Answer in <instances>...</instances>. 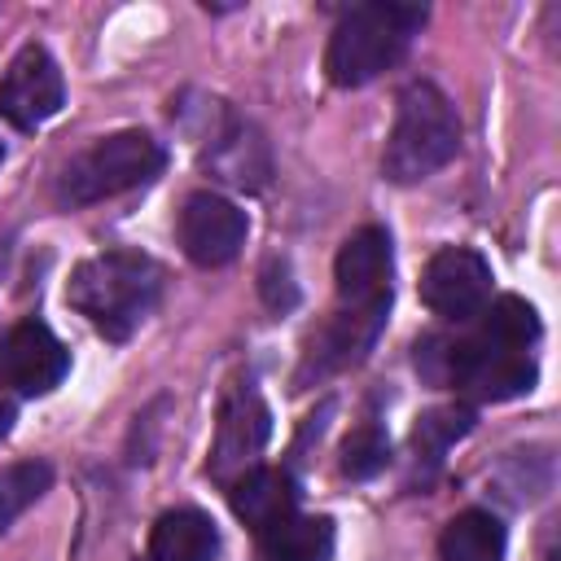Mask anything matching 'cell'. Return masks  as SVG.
I'll list each match as a JSON object with an SVG mask.
<instances>
[{
  "instance_id": "cell-1",
  "label": "cell",
  "mask_w": 561,
  "mask_h": 561,
  "mask_svg": "<svg viewBox=\"0 0 561 561\" xmlns=\"http://www.w3.org/2000/svg\"><path fill=\"white\" fill-rule=\"evenodd\" d=\"M482 324L460 337L443 342V377H451L460 390L478 399H517L535 386V337H539V316L526 298L504 294L491 307L478 311Z\"/></svg>"
},
{
  "instance_id": "cell-2",
  "label": "cell",
  "mask_w": 561,
  "mask_h": 561,
  "mask_svg": "<svg viewBox=\"0 0 561 561\" xmlns=\"http://www.w3.org/2000/svg\"><path fill=\"white\" fill-rule=\"evenodd\" d=\"M162 294V272L140 250H105L75 267L66 302L110 342H127Z\"/></svg>"
},
{
  "instance_id": "cell-3",
  "label": "cell",
  "mask_w": 561,
  "mask_h": 561,
  "mask_svg": "<svg viewBox=\"0 0 561 561\" xmlns=\"http://www.w3.org/2000/svg\"><path fill=\"white\" fill-rule=\"evenodd\" d=\"M425 26V9L421 4H390V0H377V4H359L351 9L333 35H329V48H324V70L337 88H359L368 79H377L381 70H390L412 35Z\"/></svg>"
},
{
  "instance_id": "cell-4",
  "label": "cell",
  "mask_w": 561,
  "mask_h": 561,
  "mask_svg": "<svg viewBox=\"0 0 561 561\" xmlns=\"http://www.w3.org/2000/svg\"><path fill=\"white\" fill-rule=\"evenodd\" d=\"M460 145V118L456 105L447 101L443 88L434 83H408L399 92V110H394V127L381 153V171L394 184H416L425 175H434L438 167L451 162Z\"/></svg>"
},
{
  "instance_id": "cell-5",
  "label": "cell",
  "mask_w": 561,
  "mask_h": 561,
  "mask_svg": "<svg viewBox=\"0 0 561 561\" xmlns=\"http://www.w3.org/2000/svg\"><path fill=\"white\" fill-rule=\"evenodd\" d=\"M162 167H167V153L149 131L101 136L92 149H83L61 171V202L88 206V202H101V197H118L127 188L149 184Z\"/></svg>"
},
{
  "instance_id": "cell-6",
  "label": "cell",
  "mask_w": 561,
  "mask_h": 561,
  "mask_svg": "<svg viewBox=\"0 0 561 561\" xmlns=\"http://www.w3.org/2000/svg\"><path fill=\"white\" fill-rule=\"evenodd\" d=\"M272 434V416L267 403L259 399L254 386H228L219 399V425H215V443H210V478L232 486L245 469H254L263 443Z\"/></svg>"
},
{
  "instance_id": "cell-7",
  "label": "cell",
  "mask_w": 561,
  "mask_h": 561,
  "mask_svg": "<svg viewBox=\"0 0 561 561\" xmlns=\"http://www.w3.org/2000/svg\"><path fill=\"white\" fill-rule=\"evenodd\" d=\"M66 101V83L57 61L48 57L44 44H26L18 48V57L4 66L0 75V114L18 127V131H35L39 123H48Z\"/></svg>"
},
{
  "instance_id": "cell-8",
  "label": "cell",
  "mask_w": 561,
  "mask_h": 561,
  "mask_svg": "<svg viewBox=\"0 0 561 561\" xmlns=\"http://www.w3.org/2000/svg\"><path fill=\"white\" fill-rule=\"evenodd\" d=\"M491 298V267L469 245L438 250L421 272V302L443 320H469Z\"/></svg>"
},
{
  "instance_id": "cell-9",
  "label": "cell",
  "mask_w": 561,
  "mask_h": 561,
  "mask_svg": "<svg viewBox=\"0 0 561 561\" xmlns=\"http://www.w3.org/2000/svg\"><path fill=\"white\" fill-rule=\"evenodd\" d=\"M180 245L197 267H224L245 245V210L219 193H188L175 219Z\"/></svg>"
},
{
  "instance_id": "cell-10",
  "label": "cell",
  "mask_w": 561,
  "mask_h": 561,
  "mask_svg": "<svg viewBox=\"0 0 561 561\" xmlns=\"http://www.w3.org/2000/svg\"><path fill=\"white\" fill-rule=\"evenodd\" d=\"M70 368L66 346L39 320H18L0 337V381L22 394H48Z\"/></svg>"
},
{
  "instance_id": "cell-11",
  "label": "cell",
  "mask_w": 561,
  "mask_h": 561,
  "mask_svg": "<svg viewBox=\"0 0 561 561\" xmlns=\"http://www.w3.org/2000/svg\"><path fill=\"white\" fill-rule=\"evenodd\" d=\"M333 280L346 307H390V237L386 228H359L333 259Z\"/></svg>"
},
{
  "instance_id": "cell-12",
  "label": "cell",
  "mask_w": 561,
  "mask_h": 561,
  "mask_svg": "<svg viewBox=\"0 0 561 561\" xmlns=\"http://www.w3.org/2000/svg\"><path fill=\"white\" fill-rule=\"evenodd\" d=\"M381 324H386V307H342V311L311 337L302 377H307V373L324 377V373H337V368L364 359V351L377 342Z\"/></svg>"
},
{
  "instance_id": "cell-13",
  "label": "cell",
  "mask_w": 561,
  "mask_h": 561,
  "mask_svg": "<svg viewBox=\"0 0 561 561\" xmlns=\"http://www.w3.org/2000/svg\"><path fill=\"white\" fill-rule=\"evenodd\" d=\"M228 500H232V513L254 526L259 535L276 522H285L294 508H298V486L285 469H272V465H254L245 469L232 486H228Z\"/></svg>"
},
{
  "instance_id": "cell-14",
  "label": "cell",
  "mask_w": 561,
  "mask_h": 561,
  "mask_svg": "<svg viewBox=\"0 0 561 561\" xmlns=\"http://www.w3.org/2000/svg\"><path fill=\"white\" fill-rule=\"evenodd\" d=\"M219 530L197 508H171L149 530V561H215Z\"/></svg>"
},
{
  "instance_id": "cell-15",
  "label": "cell",
  "mask_w": 561,
  "mask_h": 561,
  "mask_svg": "<svg viewBox=\"0 0 561 561\" xmlns=\"http://www.w3.org/2000/svg\"><path fill=\"white\" fill-rule=\"evenodd\" d=\"M438 561H504L500 517H491L482 508L456 513L438 535Z\"/></svg>"
},
{
  "instance_id": "cell-16",
  "label": "cell",
  "mask_w": 561,
  "mask_h": 561,
  "mask_svg": "<svg viewBox=\"0 0 561 561\" xmlns=\"http://www.w3.org/2000/svg\"><path fill=\"white\" fill-rule=\"evenodd\" d=\"M333 557V522L329 517H298L263 530V561H329Z\"/></svg>"
},
{
  "instance_id": "cell-17",
  "label": "cell",
  "mask_w": 561,
  "mask_h": 561,
  "mask_svg": "<svg viewBox=\"0 0 561 561\" xmlns=\"http://www.w3.org/2000/svg\"><path fill=\"white\" fill-rule=\"evenodd\" d=\"M210 171L237 188H259L267 180V149L263 140L245 127V123H232V131H224L215 145H210Z\"/></svg>"
},
{
  "instance_id": "cell-18",
  "label": "cell",
  "mask_w": 561,
  "mask_h": 561,
  "mask_svg": "<svg viewBox=\"0 0 561 561\" xmlns=\"http://www.w3.org/2000/svg\"><path fill=\"white\" fill-rule=\"evenodd\" d=\"M53 482V469L44 460H18L0 469V530H9Z\"/></svg>"
},
{
  "instance_id": "cell-19",
  "label": "cell",
  "mask_w": 561,
  "mask_h": 561,
  "mask_svg": "<svg viewBox=\"0 0 561 561\" xmlns=\"http://www.w3.org/2000/svg\"><path fill=\"white\" fill-rule=\"evenodd\" d=\"M473 408H465V403H451V408H430L425 416H416V430H412V447H416V456H425V460H438L456 438H465L469 430H473Z\"/></svg>"
},
{
  "instance_id": "cell-20",
  "label": "cell",
  "mask_w": 561,
  "mask_h": 561,
  "mask_svg": "<svg viewBox=\"0 0 561 561\" xmlns=\"http://www.w3.org/2000/svg\"><path fill=\"white\" fill-rule=\"evenodd\" d=\"M386 460H390V443L377 425H359L346 434V443H342V473L346 478H373L386 469Z\"/></svg>"
},
{
  "instance_id": "cell-21",
  "label": "cell",
  "mask_w": 561,
  "mask_h": 561,
  "mask_svg": "<svg viewBox=\"0 0 561 561\" xmlns=\"http://www.w3.org/2000/svg\"><path fill=\"white\" fill-rule=\"evenodd\" d=\"M263 294H267V302L272 307H289L298 294H294V280H289V267L280 263V276H276V263L263 272Z\"/></svg>"
},
{
  "instance_id": "cell-22",
  "label": "cell",
  "mask_w": 561,
  "mask_h": 561,
  "mask_svg": "<svg viewBox=\"0 0 561 561\" xmlns=\"http://www.w3.org/2000/svg\"><path fill=\"white\" fill-rule=\"evenodd\" d=\"M13 430V403L9 399H0V438Z\"/></svg>"
},
{
  "instance_id": "cell-23",
  "label": "cell",
  "mask_w": 561,
  "mask_h": 561,
  "mask_svg": "<svg viewBox=\"0 0 561 561\" xmlns=\"http://www.w3.org/2000/svg\"><path fill=\"white\" fill-rule=\"evenodd\" d=\"M0 162H4V145H0Z\"/></svg>"
}]
</instances>
